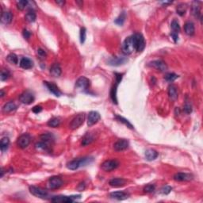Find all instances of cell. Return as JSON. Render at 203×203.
Here are the masks:
<instances>
[{
	"label": "cell",
	"mask_w": 203,
	"mask_h": 203,
	"mask_svg": "<svg viewBox=\"0 0 203 203\" xmlns=\"http://www.w3.org/2000/svg\"><path fill=\"white\" fill-rule=\"evenodd\" d=\"M92 160H93L92 158H89V157L75 159L67 163V168H68L69 170H72V171L77 170L78 168H79L80 167L85 166V165H87V163H90Z\"/></svg>",
	"instance_id": "6da1fadb"
},
{
	"label": "cell",
	"mask_w": 203,
	"mask_h": 203,
	"mask_svg": "<svg viewBox=\"0 0 203 203\" xmlns=\"http://www.w3.org/2000/svg\"><path fill=\"white\" fill-rule=\"evenodd\" d=\"M122 52L124 54L130 55L136 51V45H135L134 39L133 35L128 37L124 40L122 44Z\"/></svg>",
	"instance_id": "7a4b0ae2"
},
{
	"label": "cell",
	"mask_w": 203,
	"mask_h": 203,
	"mask_svg": "<svg viewBox=\"0 0 203 203\" xmlns=\"http://www.w3.org/2000/svg\"><path fill=\"white\" fill-rule=\"evenodd\" d=\"M30 192L33 194V196L41 198V199H48V198H49V192L40 187L31 186H30Z\"/></svg>",
	"instance_id": "3957f363"
},
{
	"label": "cell",
	"mask_w": 203,
	"mask_h": 203,
	"mask_svg": "<svg viewBox=\"0 0 203 203\" xmlns=\"http://www.w3.org/2000/svg\"><path fill=\"white\" fill-rule=\"evenodd\" d=\"M85 117H86V116H85V114H83H83H79L78 115L75 116L73 119L72 120L70 125H69V127H70L71 130H75L76 129L79 128L84 123Z\"/></svg>",
	"instance_id": "277c9868"
},
{
	"label": "cell",
	"mask_w": 203,
	"mask_h": 203,
	"mask_svg": "<svg viewBox=\"0 0 203 203\" xmlns=\"http://www.w3.org/2000/svg\"><path fill=\"white\" fill-rule=\"evenodd\" d=\"M134 39L135 45H136V51L137 52H142L145 48V40L140 33H135L133 35Z\"/></svg>",
	"instance_id": "5b68a950"
},
{
	"label": "cell",
	"mask_w": 203,
	"mask_h": 203,
	"mask_svg": "<svg viewBox=\"0 0 203 203\" xmlns=\"http://www.w3.org/2000/svg\"><path fill=\"white\" fill-rule=\"evenodd\" d=\"M35 99V97L33 95V93L30 91H26L23 92L19 96V100L21 103L26 104V105H30L33 102Z\"/></svg>",
	"instance_id": "8992f818"
},
{
	"label": "cell",
	"mask_w": 203,
	"mask_h": 203,
	"mask_svg": "<svg viewBox=\"0 0 203 203\" xmlns=\"http://www.w3.org/2000/svg\"><path fill=\"white\" fill-rule=\"evenodd\" d=\"M90 80L85 76H81L75 83V87L81 91H85L89 88Z\"/></svg>",
	"instance_id": "52a82bcc"
},
{
	"label": "cell",
	"mask_w": 203,
	"mask_h": 203,
	"mask_svg": "<svg viewBox=\"0 0 203 203\" xmlns=\"http://www.w3.org/2000/svg\"><path fill=\"white\" fill-rule=\"evenodd\" d=\"M118 166H119V163L116 159H111V160H106L102 163L101 168L104 172H110L116 169Z\"/></svg>",
	"instance_id": "ba28073f"
},
{
	"label": "cell",
	"mask_w": 203,
	"mask_h": 203,
	"mask_svg": "<svg viewBox=\"0 0 203 203\" xmlns=\"http://www.w3.org/2000/svg\"><path fill=\"white\" fill-rule=\"evenodd\" d=\"M63 185V180L60 177L53 176L50 178L48 182V187L50 190H56Z\"/></svg>",
	"instance_id": "9c48e42d"
},
{
	"label": "cell",
	"mask_w": 203,
	"mask_h": 203,
	"mask_svg": "<svg viewBox=\"0 0 203 203\" xmlns=\"http://www.w3.org/2000/svg\"><path fill=\"white\" fill-rule=\"evenodd\" d=\"M30 141H31V137H30V135L27 134V133H24V134L21 135L18 138L17 144L21 149H26V148H27L29 146Z\"/></svg>",
	"instance_id": "30bf717a"
},
{
	"label": "cell",
	"mask_w": 203,
	"mask_h": 203,
	"mask_svg": "<svg viewBox=\"0 0 203 203\" xmlns=\"http://www.w3.org/2000/svg\"><path fill=\"white\" fill-rule=\"evenodd\" d=\"M80 198V195H77V196H55L52 198V201H53V202L71 203L73 202L75 198Z\"/></svg>",
	"instance_id": "8fae6325"
},
{
	"label": "cell",
	"mask_w": 203,
	"mask_h": 203,
	"mask_svg": "<svg viewBox=\"0 0 203 203\" xmlns=\"http://www.w3.org/2000/svg\"><path fill=\"white\" fill-rule=\"evenodd\" d=\"M100 118H101V116H100L99 113L97 112V111H91V112L89 113V114H88L87 125L89 126V127L93 126L94 125L98 123V121H99Z\"/></svg>",
	"instance_id": "7c38bea8"
},
{
	"label": "cell",
	"mask_w": 203,
	"mask_h": 203,
	"mask_svg": "<svg viewBox=\"0 0 203 203\" xmlns=\"http://www.w3.org/2000/svg\"><path fill=\"white\" fill-rule=\"evenodd\" d=\"M129 141L125 139H120L117 140V142H115L114 144V150L117 152H121L124 151L125 149H127L129 148Z\"/></svg>",
	"instance_id": "4fadbf2b"
},
{
	"label": "cell",
	"mask_w": 203,
	"mask_h": 203,
	"mask_svg": "<svg viewBox=\"0 0 203 203\" xmlns=\"http://www.w3.org/2000/svg\"><path fill=\"white\" fill-rule=\"evenodd\" d=\"M149 66L154 68L156 70L160 71V72H164V71H166L167 68H168L166 64L161 60H153V61L150 62V63H149Z\"/></svg>",
	"instance_id": "5bb4252c"
},
{
	"label": "cell",
	"mask_w": 203,
	"mask_h": 203,
	"mask_svg": "<svg viewBox=\"0 0 203 203\" xmlns=\"http://www.w3.org/2000/svg\"><path fill=\"white\" fill-rule=\"evenodd\" d=\"M44 84L46 86V87L48 88V90H49L51 93H53L55 96L60 97V95H61V91H60V89L58 88V87L56 86V84L49 82H44Z\"/></svg>",
	"instance_id": "9a60e30c"
},
{
	"label": "cell",
	"mask_w": 203,
	"mask_h": 203,
	"mask_svg": "<svg viewBox=\"0 0 203 203\" xmlns=\"http://www.w3.org/2000/svg\"><path fill=\"white\" fill-rule=\"evenodd\" d=\"M193 179V175L188 173H183V172H179L174 175V179L175 181L182 182V181H190Z\"/></svg>",
	"instance_id": "2e32d148"
},
{
	"label": "cell",
	"mask_w": 203,
	"mask_h": 203,
	"mask_svg": "<svg viewBox=\"0 0 203 203\" xmlns=\"http://www.w3.org/2000/svg\"><path fill=\"white\" fill-rule=\"evenodd\" d=\"M110 196L111 198H114L116 200H125L129 198V194L123 191H115L110 194Z\"/></svg>",
	"instance_id": "e0dca14e"
},
{
	"label": "cell",
	"mask_w": 203,
	"mask_h": 203,
	"mask_svg": "<svg viewBox=\"0 0 203 203\" xmlns=\"http://www.w3.org/2000/svg\"><path fill=\"white\" fill-rule=\"evenodd\" d=\"M20 67L23 69H30L33 67V62L32 61V60H30V58L27 57H23L20 61Z\"/></svg>",
	"instance_id": "ac0fdd59"
},
{
	"label": "cell",
	"mask_w": 203,
	"mask_h": 203,
	"mask_svg": "<svg viewBox=\"0 0 203 203\" xmlns=\"http://www.w3.org/2000/svg\"><path fill=\"white\" fill-rule=\"evenodd\" d=\"M61 68H60V64H53L50 68V74L53 75V77H59L61 75Z\"/></svg>",
	"instance_id": "d6986e66"
},
{
	"label": "cell",
	"mask_w": 203,
	"mask_h": 203,
	"mask_svg": "<svg viewBox=\"0 0 203 203\" xmlns=\"http://www.w3.org/2000/svg\"><path fill=\"white\" fill-rule=\"evenodd\" d=\"M35 148L37 151H40V152H49L50 151V144L43 140L37 142L35 144Z\"/></svg>",
	"instance_id": "ffe728a7"
},
{
	"label": "cell",
	"mask_w": 203,
	"mask_h": 203,
	"mask_svg": "<svg viewBox=\"0 0 203 203\" xmlns=\"http://www.w3.org/2000/svg\"><path fill=\"white\" fill-rule=\"evenodd\" d=\"M126 181L124 179H121V178H115V179H111L110 182H109V184L113 186V187H120V186H123L125 185Z\"/></svg>",
	"instance_id": "44dd1931"
},
{
	"label": "cell",
	"mask_w": 203,
	"mask_h": 203,
	"mask_svg": "<svg viewBox=\"0 0 203 203\" xmlns=\"http://www.w3.org/2000/svg\"><path fill=\"white\" fill-rule=\"evenodd\" d=\"M159 156V153L154 149H148L145 152V158L148 161L155 160Z\"/></svg>",
	"instance_id": "7402d4cb"
},
{
	"label": "cell",
	"mask_w": 203,
	"mask_h": 203,
	"mask_svg": "<svg viewBox=\"0 0 203 203\" xmlns=\"http://www.w3.org/2000/svg\"><path fill=\"white\" fill-rule=\"evenodd\" d=\"M13 16L10 11H5L1 15V21L5 25H8L12 21Z\"/></svg>",
	"instance_id": "603a6c76"
},
{
	"label": "cell",
	"mask_w": 203,
	"mask_h": 203,
	"mask_svg": "<svg viewBox=\"0 0 203 203\" xmlns=\"http://www.w3.org/2000/svg\"><path fill=\"white\" fill-rule=\"evenodd\" d=\"M127 61V59L125 57H114L109 60V64L113 66H120Z\"/></svg>",
	"instance_id": "cb8c5ba5"
},
{
	"label": "cell",
	"mask_w": 203,
	"mask_h": 203,
	"mask_svg": "<svg viewBox=\"0 0 203 203\" xmlns=\"http://www.w3.org/2000/svg\"><path fill=\"white\" fill-rule=\"evenodd\" d=\"M184 30H185V33H186L188 36L194 35V32H195V28H194V23L191 22V21H187V22L185 24V26H184Z\"/></svg>",
	"instance_id": "d4e9b609"
},
{
	"label": "cell",
	"mask_w": 203,
	"mask_h": 203,
	"mask_svg": "<svg viewBox=\"0 0 203 203\" xmlns=\"http://www.w3.org/2000/svg\"><path fill=\"white\" fill-rule=\"evenodd\" d=\"M16 109H17V105L14 102H9L2 106V111L4 113H11L15 111Z\"/></svg>",
	"instance_id": "484cf974"
},
{
	"label": "cell",
	"mask_w": 203,
	"mask_h": 203,
	"mask_svg": "<svg viewBox=\"0 0 203 203\" xmlns=\"http://www.w3.org/2000/svg\"><path fill=\"white\" fill-rule=\"evenodd\" d=\"M168 95L171 99L176 100L178 98V90L175 85H170L168 87Z\"/></svg>",
	"instance_id": "4316f807"
},
{
	"label": "cell",
	"mask_w": 203,
	"mask_h": 203,
	"mask_svg": "<svg viewBox=\"0 0 203 203\" xmlns=\"http://www.w3.org/2000/svg\"><path fill=\"white\" fill-rule=\"evenodd\" d=\"M94 140H95V137H94L91 133H87L84 136L83 138L82 144L83 146H87L88 145V144H90L92 143Z\"/></svg>",
	"instance_id": "83f0119b"
},
{
	"label": "cell",
	"mask_w": 203,
	"mask_h": 203,
	"mask_svg": "<svg viewBox=\"0 0 203 203\" xmlns=\"http://www.w3.org/2000/svg\"><path fill=\"white\" fill-rule=\"evenodd\" d=\"M10 145V140L8 137H5L3 138H2L1 141H0V149L2 152H4L5 151H7L9 148Z\"/></svg>",
	"instance_id": "f1b7e54d"
},
{
	"label": "cell",
	"mask_w": 203,
	"mask_h": 203,
	"mask_svg": "<svg viewBox=\"0 0 203 203\" xmlns=\"http://www.w3.org/2000/svg\"><path fill=\"white\" fill-rule=\"evenodd\" d=\"M40 140L46 142V143H48L51 145V144H53V140H54V137H53V135L50 134V133H44V134H42L41 136H40Z\"/></svg>",
	"instance_id": "f546056e"
},
{
	"label": "cell",
	"mask_w": 203,
	"mask_h": 203,
	"mask_svg": "<svg viewBox=\"0 0 203 203\" xmlns=\"http://www.w3.org/2000/svg\"><path fill=\"white\" fill-rule=\"evenodd\" d=\"M26 20L28 22H33V21H36V18H37V15H36V13L33 11H30L26 14V17H25Z\"/></svg>",
	"instance_id": "4dcf8cb0"
},
{
	"label": "cell",
	"mask_w": 203,
	"mask_h": 203,
	"mask_svg": "<svg viewBox=\"0 0 203 203\" xmlns=\"http://www.w3.org/2000/svg\"><path fill=\"white\" fill-rule=\"evenodd\" d=\"M171 27H172V33L179 34V33L180 32V26H179V21L175 19L173 20L172 24H171Z\"/></svg>",
	"instance_id": "1f68e13d"
},
{
	"label": "cell",
	"mask_w": 203,
	"mask_h": 203,
	"mask_svg": "<svg viewBox=\"0 0 203 203\" xmlns=\"http://www.w3.org/2000/svg\"><path fill=\"white\" fill-rule=\"evenodd\" d=\"M7 61L9 62L11 64H17L18 63V58L17 55L14 53H10L7 57Z\"/></svg>",
	"instance_id": "d6a6232c"
},
{
	"label": "cell",
	"mask_w": 203,
	"mask_h": 203,
	"mask_svg": "<svg viewBox=\"0 0 203 203\" xmlns=\"http://www.w3.org/2000/svg\"><path fill=\"white\" fill-rule=\"evenodd\" d=\"M60 125V120L57 117H53L52 119L48 121V125L52 127V128H56Z\"/></svg>",
	"instance_id": "836d02e7"
},
{
	"label": "cell",
	"mask_w": 203,
	"mask_h": 203,
	"mask_svg": "<svg viewBox=\"0 0 203 203\" xmlns=\"http://www.w3.org/2000/svg\"><path fill=\"white\" fill-rule=\"evenodd\" d=\"M186 8H187V7H186V4H183V3L179 4V5L177 6V8H176L177 14L180 16H183L184 14H186Z\"/></svg>",
	"instance_id": "e575fe53"
},
{
	"label": "cell",
	"mask_w": 203,
	"mask_h": 203,
	"mask_svg": "<svg viewBox=\"0 0 203 203\" xmlns=\"http://www.w3.org/2000/svg\"><path fill=\"white\" fill-rule=\"evenodd\" d=\"M115 117H116V119H117V121H120V122H121V123H123V124H124L125 125L127 126L128 128L133 129V125H132L131 123H130V121H129L127 119H125V118H124V117H121V116H119V115H117Z\"/></svg>",
	"instance_id": "d590c367"
},
{
	"label": "cell",
	"mask_w": 203,
	"mask_h": 203,
	"mask_svg": "<svg viewBox=\"0 0 203 203\" xmlns=\"http://www.w3.org/2000/svg\"><path fill=\"white\" fill-rule=\"evenodd\" d=\"M28 4V1H26V0H21V1H18V2H17V7H18V9L20 10V11H23V10L26 8Z\"/></svg>",
	"instance_id": "8d00e7d4"
},
{
	"label": "cell",
	"mask_w": 203,
	"mask_h": 203,
	"mask_svg": "<svg viewBox=\"0 0 203 203\" xmlns=\"http://www.w3.org/2000/svg\"><path fill=\"white\" fill-rule=\"evenodd\" d=\"M178 77H179V75L175 73H168L165 75L164 79L168 82H173L175 79H178Z\"/></svg>",
	"instance_id": "74e56055"
},
{
	"label": "cell",
	"mask_w": 203,
	"mask_h": 203,
	"mask_svg": "<svg viewBox=\"0 0 203 203\" xmlns=\"http://www.w3.org/2000/svg\"><path fill=\"white\" fill-rule=\"evenodd\" d=\"M192 14L195 17V18H199L200 15H201V13H200V7L198 6L197 4L193 6L192 7Z\"/></svg>",
	"instance_id": "f35d334b"
},
{
	"label": "cell",
	"mask_w": 203,
	"mask_h": 203,
	"mask_svg": "<svg viewBox=\"0 0 203 203\" xmlns=\"http://www.w3.org/2000/svg\"><path fill=\"white\" fill-rule=\"evenodd\" d=\"M125 14L123 12L118 18H116L115 23L118 25V26H122L125 22Z\"/></svg>",
	"instance_id": "ab89813d"
},
{
	"label": "cell",
	"mask_w": 203,
	"mask_h": 203,
	"mask_svg": "<svg viewBox=\"0 0 203 203\" xmlns=\"http://www.w3.org/2000/svg\"><path fill=\"white\" fill-rule=\"evenodd\" d=\"M10 75H11V74H10V72H8V71L2 70V72H1V75H0L1 81H5L7 80V79H8L10 77Z\"/></svg>",
	"instance_id": "60d3db41"
},
{
	"label": "cell",
	"mask_w": 203,
	"mask_h": 203,
	"mask_svg": "<svg viewBox=\"0 0 203 203\" xmlns=\"http://www.w3.org/2000/svg\"><path fill=\"white\" fill-rule=\"evenodd\" d=\"M86 35H87V32L86 29L82 28L80 30V34H79V37H80V42L82 44H83L85 40H86Z\"/></svg>",
	"instance_id": "b9f144b4"
},
{
	"label": "cell",
	"mask_w": 203,
	"mask_h": 203,
	"mask_svg": "<svg viewBox=\"0 0 203 203\" xmlns=\"http://www.w3.org/2000/svg\"><path fill=\"white\" fill-rule=\"evenodd\" d=\"M156 189V186L154 185H152V184H149L145 186V187L144 188V191L146 193H152L155 191Z\"/></svg>",
	"instance_id": "7bdbcfd3"
},
{
	"label": "cell",
	"mask_w": 203,
	"mask_h": 203,
	"mask_svg": "<svg viewBox=\"0 0 203 203\" xmlns=\"http://www.w3.org/2000/svg\"><path fill=\"white\" fill-rule=\"evenodd\" d=\"M37 56H39L40 59H42V60H44L45 58L46 57V53L45 51L43 50L42 49H38L37 51Z\"/></svg>",
	"instance_id": "ee69618b"
},
{
	"label": "cell",
	"mask_w": 203,
	"mask_h": 203,
	"mask_svg": "<svg viewBox=\"0 0 203 203\" xmlns=\"http://www.w3.org/2000/svg\"><path fill=\"white\" fill-rule=\"evenodd\" d=\"M183 110H184V111L186 113V114H189L192 112V106H191V105L189 103V102H186L185 103V105H184Z\"/></svg>",
	"instance_id": "f6af8a7d"
},
{
	"label": "cell",
	"mask_w": 203,
	"mask_h": 203,
	"mask_svg": "<svg viewBox=\"0 0 203 203\" xmlns=\"http://www.w3.org/2000/svg\"><path fill=\"white\" fill-rule=\"evenodd\" d=\"M172 190V186H164L160 191H161V193L163 194H170Z\"/></svg>",
	"instance_id": "bcb514c9"
},
{
	"label": "cell",
	"mask_w": 203,
	"mask_h": 203,
	"mask_svg": "<svg viewBox=\"0 0 203 203\" xmlns=\"http://www.w3.org/2000/svg\"><path fill=\"white\" fill-rule=\"evenodd\" d=\"M42 111V107L40 106H36L33 108V112L34 114H38V113H40Z\"/></svg>",
	"instance_id": "7dc6e473"
},
{
	"label": "cell",
	"mask_w": 203,
	"mask_h": 203,
	"mask_svg": "<svg viewBox=\"0 0 203 203\" xmlns=\"http://www.w3.org/2000/svg\"><path fill=\"white\" fill-rule=\"evenodd\" d=\"M30 36H31V33H30L28 30H23V37H24L25 38L27 39V40H29V38L30 37Z\"/></svg>",
	"instance_id": "c3c4849f"
},
{
	"label": "cell",
	"mask_w": 203,
	"mask_h": 203,
	"mask_svg": "<svg viewBox=\"0 0 203 203\" xmlns=\"http://www.w3.org/2000/svg\"><path fill=\"white\" fill-rule=\"evenodd\" d=\"M171 36H172V39L174 40V41L177 42L178 38H179V34H176V33H171Z\"/></svg>",
	"instance_id": "681fc988"
},
{
	"label": "cell",
	"mask_w": 203,
	"mask_h": 203,
	"mask_svg": "<svg viewBox=\"0 0 203 203\" xmlns=\"http://www.w3.org/2000/svg\"><path fill=\"white\" fill-rule=\"evenodd\" d=\"M56 2L58 4V5H60V7L64 6V3H65L64 1H56Z\"/></svg>",
	"instance_id": "f907efd6"
},
{
	"label": "cell",
	"mask_w": 203,
	"mask_h": 203,
	"mask_svg": "<svg viewBox=\"0 0 203 203\" xmlns=\"http://www.w3.org/2000/svg\"><path fill=\"white\" fill-rule=\"evenodd\" d=\"M162 3L164 4V5H167V4H171V3H172V2H167V1H165V2H162Z\"/></svg>",
	"instance_id": "816d5d0a"
},
{
	"label": "cell",
	"mask_w": 203,
	"mask_h": 203,
	"mask_svg": "<svg viewBox=\"0 0 203 203\" xmlns=\"http://www.w3.org/2000/svg\"><path fill=\"white\" fill-rule=\"evenodd\" d=\"M3 174H4L3 168H2V169H1V177H2V176H3Z\"/></svg>",
	"instance_id": "f5cc1de1"
},
{
	"label": "cell",
	"mask_w": 203,
	"mask_h": 203,
	"mask_svg": "<svg viewBox=\"0 0 203 203\" xmlns=\"http://www.w3.org/2000/svg\"><path fill=\"white\" fill-rule=\"evenodd\" d=\"M4 95H5V94H4V92H3V91H1V97H3L4 96Z\"/></svg>",
	"instance_id": "db71d44e"
}]
</instances>
